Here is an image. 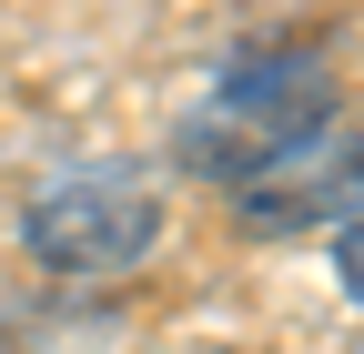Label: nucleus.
<instances>
[{"instance_id": "1", "label": "nucleus", "mask_w": 364, "mask_h": 354, "mask_svg": "<svg viewBox=\"0 0 364 354\" xmlns=\"http://www.w3.org/2000/svg\"><path fill=\"white\" fill-rule=\"evenodd\" d=\"M334 112V81L314 71L304 51H253L213 81V92L193 102V122H182V162H203L213 183H233V172H253L273 142H294L304 122Z\"/></svg>"}, {"instance_id": "2", "label": "nucleus", "mask_w": 364, "mask_h": 354, "mask_svg": "<svg viewBox=\"0 0 364 354\" xmlns=\"http://www.w3.org/2000/svg\"><path fill=\"white\" fill-rule=\"evenodd\" d=\"M21 243L51 263V274H132L152 243H162V203L142 172L122 162H81L61 183H41L21 213Z\"/></svg>"}, {"instance_id": "3", "label": "nucleus", "mask_w": 364, "mask_h": 354, "mask_svg": "<svg viewBox=\"0 0 364 354\" xmlns=\"http://www.w3.org/2000/svg\"><path fill=\"white\" fill-rule=\"evenodd\" d=\"M223 193H233V213L253 233H344L364 213V132L344 112H324L294 142H273L253 172H233Z\"/></svg>"}, {"instance_id": "4", "label": "nucleus", "mask_w": 364, "mask_h": 354, "mask_svg": "<svg viewBox=\"0 0 364 354\" xmlns=\"http://www.w3.org/2000/svg\"><path fill=\"white\" fill-rule=\"evenodd\" d=\"M334 263H344V294L364 304V213H354V223H344V243H334Z\"/></svg>"}]
</instances>
